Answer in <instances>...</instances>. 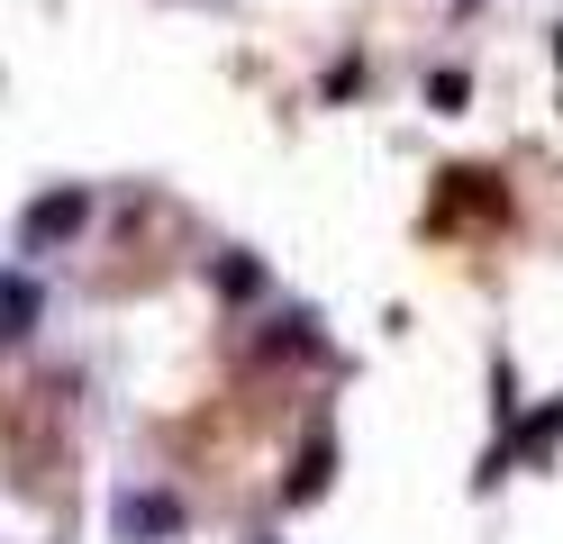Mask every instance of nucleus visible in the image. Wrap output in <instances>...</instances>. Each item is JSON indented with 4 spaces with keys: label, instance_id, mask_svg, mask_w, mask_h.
I'll use <instances>...</instances> for the list:
<instances>
[{
    "label": "nucleus",
    "instance_id": "f03ea898",
    "mask_svg": "<svg viewBox=\"0 0 563 544\" xmlns=\"http://www.w3.org/2000/svg\"><path fill=\"white\" fill-rule=\"evenodd\" d=\"M27 318H37V290H27V281H0V336H19Z\"/></svg>",
    "mask_w": 563,
    "mask_h": 544
},
{
    "label": "nucleus",
    "instance_id": "f257e3e1",
    "mask_svg": "<svg viewBox=\"0 0 563 544\" xmlns=\"http://www.w3.org/2000/svg\"><path fill=\"white\" fill-rule=\"evenodd\" d=\"M74 218H82V191H55V200H46L37 218H27V236L46 245V236H64V227H74Z\"/></svg>",
    "mask_w": 563,
    "mask_h": 544
}]
</instances>
